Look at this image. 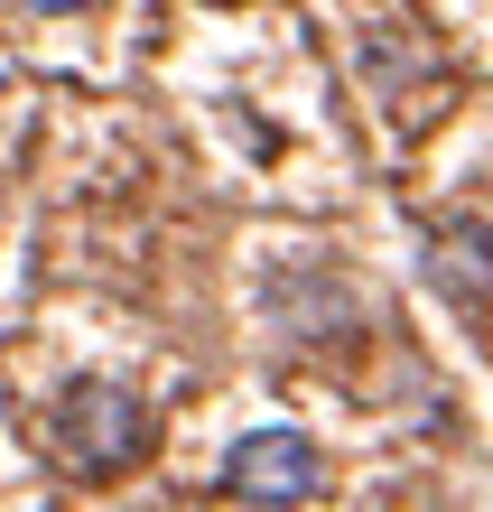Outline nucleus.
<instances>
[{"mask_svg":"<svg viewBox=\"0 0 493 512\" xmlns=\"http://www.w3.org/2000/svg\"><path fill=\"white\" fill-rule=\"evenodd\" d=\"M419 280L438 289L456 317H484L493 308V224H475V215L419 224Z\"/></svg>","mask_w":493,"mask_h":512,"instance_id":"7ed1b4c3","label":"nucleus"},{"mask_svg":"<svg viewBox=\"0 0 493 512\" xmlns=\"http://www.w3.org/2000/svg\"><path fill=\"white\" fill-rule=\"evenodd\" d=\"M214 494L233 503H317L326 494V457L307 429H242L214 466Z\"/></svg>","mask_w":493,"mask_h":512,"instance_id":"f03ea898","label":"nucleus"},{"mask_svg":"<svg viewBox=\"0 0 493 512\" xmlns=\"http://www.w3.org/2000/svg\"><path fill=\"white\" fill-rule=\"evenodd\" d=\"M19 10H38V19H66V10H94V0H19Z\"/></svg>","mask_w":493,"mask_h":512,"instance_id":"20e7f679","label":"nucleus"},{"mask_svg":"<svg viewBox=\"0 0 493 512\" xmlns=\"http://www.w3.org/2000/svg\"><path fill=\"white\" fill-rule=\"evenodd\" d=\"M47 447H56L75 475H121V466H140V457H149V410H140V391H121V382H103V373H75L66 391H56V410H47Z\"/></svg>","mask_w":493,"mask_h":512,"instance_id":"f257e3e1","label":"nucleus"}]
</instances>
